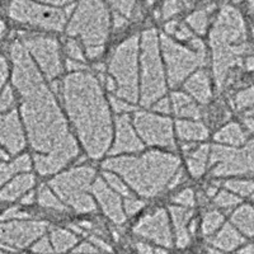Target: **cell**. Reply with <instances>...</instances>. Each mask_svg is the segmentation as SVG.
<instances>
[{
	"label": "cell",
	"instance_id": "12",
	"mask_svg": "<svg viewBox=\"0 0 254 254\" xmlns=\"http://www.w3.org/2000/svg\"><path fill=\"white\" fill-rule=\"evenodd\" d=\"M24 45L40 64L47 78L54 79L60 74L61 63L58 42L55 40L47 37H28L24 40Z\"/></svg>",
	"mask_w": 254,
	"mask_h": 254
},
{
	"label": "cell",
	"instance_id": "23",
	"mask_svg": "<svg viewBox=\"0 0 254 254\" xmlns=\"http://www.w3.org/2000/svg\"><path fill=\"white\" fill-rule=\"evenodd\" d=\"M207 153L208 147L205 145V146H201L196 151H193L188 158V167H190V171L193 177H199L205 172Z\"/></svg>",
	"mask_w": 254,
	"mask_h": 254
},
{
	"label": "cell",
	"instance_id": "29",
	"mask_svg": "<svg viewBox=\"0 0 254 254\" xmlns=\"http://www.w3.org/2000/svg\"><path fill=\"white\" fill-rule=\"evenodd\" d=\"M215 202L217 203L221 207H230V206H234L239 202V198L235 197L234 194H230L228 192H221L219 196L216 197Z\"/></svg>",
	"mask_w": 254,
	"mask_h": 254
},
{
	"label": "cell",
	"instance_id": "35",
	"mask_svg": "<svg viewBox=\"0 0 254 254\" xmlns=\"http://www.w3.org/2000/svg\"><path fill=\"white\" fill-rule=\"evenodd\" d=\"M112 106L113 108H115V111H117V112H125V111H130L131 108H132L131 106H128L126 102H124L120 98H113Z\"/></svg>",
	"mask_w": 254,
	"mask_h": 254
},
{
	"label": "cell",
	"instance_id": "3",
	"mask_svg": "<svg viewBox=\"0 0 254 254\" xmlns=\"http://www.w3.org/2000/svg\"><path fill=\"white\" fill-rule=\"evenodd\" d=\"M179 162L176 156L160 151L147 153L140 158L108 159L103 168L117 172L140 194L155 196L176 173Z\"/></svg>",
	"mask_w": 254,
	"mask_h": 254
},
{
	"label": "cell",
	"instance_id": "33",
	"mask_svg": "<svg viewBox=\"0 0 254 254\" xmlns=\"http://www.w3.org/2000/svg\"><path fill=\"white\" fill-rule=\"evenodd\" d=\"M13 103H14V98H13L12 90L8 88V89L4 90V93L0 97V111L6 110L10 106H13Z\"/></svg>",
	"mask_w": 254,
	"mask_h": 254
},
{
	"label": "cell",
	"instance_id": "38",
	"mask_svg": "<svg viewBox=\"0 0 254 254\" xmlns=\"http://www.w3.org/2000/svg\"><path fill=\"white\" fill-rule=\"evenodd\" d=\"M6 74H8V69H6V63L4 59L0 58V88L3 85L4 80L6 78Z\"/></svg>",
	"mask_w": 254,
	"mask_h": 254
},
{
	"label": "cell",
	"instance_id": "44",
	"mask_svg": "<svg viewBox=\"0 0 254 254\" xmlns=\"http://www.w3.org/2000/svg\"><path fill=\"white\" fill-rule=\"evenodd\" d=\"M215 192H216V188H215V187L208 188V194H210V196H212V194H214Z\"/></svg>",
	"mask_w": 254,
	"mask_h": 254
},
{
	"label": "cell",
	"instance_id": "36",
	"mask_svg": "<svg viewBox=\"0 0 254 254\" xmlns=\"http://www.w3.org/2000/svg\"><path fill=\"white\" fill-rule=\"evenodd\" d=\"M142 206V202H139L136 199H127L126 201V208L130 214H135L136 211L139 210Z\"/></svg>",
	"mask_w": 254,
	"mask_h": 254
},
{
	"label": "cell",
	"instance_id": "15",
	"mask_svg": "<svg viewBox=\"0 0 254 254\" xmlns=\"http://www.w3.org/2000/svg\"><path fill=\"white\" fill-rule=\"evenodd\" d=\"M92 192L99 199V202L103 206L104 211L110 216H112L116 221H122L124 215H122L120 198L116 196L113 190L108 188V186L102 179H95L94 183L92 185Z\"/></svg>",
	"mask_w": 254,
	"mask_h": 254
},
{
	"label": "cell",
	"instance_id": "42",
	"mask_svg": "<svg viewBox=\"0 0 254 254\" xmlns=\"http://www.w3.org/2000/svg\"><path fill=\"white\" fill-rule=\"evenodd\" d=\"M244 124L247 125L249 130H253V116H252V111H249L246 117H244Z\"/></svg>",
	"mask_w": 254,
	"mask_h": 254
},
{
	"label": "cell",
	"instance_id": "32",
	"mask_svg": "<svg viewBox=\"0 0 254 254\" xmlns=\"http://www.w3.org/2000/svg\"><path fill=\"white\" fill-rule=\"evenodd\" d=\"M174 201H176V202L182 203L183 206H192L194 202L193 193H192V190H183V192H181V193L174 198Z\"/></svg>",
	"mask_w": 254,
	"mask_h": 254
},
{
	"label": "cell",
	"instance_id": "24",
	"mask_svg": "<svg viewBox=\"0 0 254 254\" xmlns=\"http://www.w3.org/2000/svg\"><path fill=\"white\" fill-rule=\"evenodd\" d=\"M226 188H229L233 192L248 196L253 192V182L252 181H229L225 183Z\"/></svg>",
	"mask_w": 254,
	"mask_h": 254
},
{
	"label": "cell",
	"instance_id": "30",
	"mask_svg": "<svg viewBox=\"0 0 254 254\" xmlns=\"http://www.w3.org/2000/svg\"><path fill=\"white\" fill-rule=\"evenodd\" d=\"M66 47H67V54H69V56L71 60H76V61L84 60L83 52H81L80 46H79V44H76L75 41L70 40L69 42H67Z\"/></svg>",
	"mask_w": 254,
	"mask_h": 254
},
{
	"label": "cell",
	"instance_id": "14",
	"mask_svg": "<svg viewBox=\"0 0 254 254\" xmlns=\"http://www.w3.org/2000/svg\"><path fill=\"white\" fill-rule=\"evenodd\" d=\"M140 149H142V144L136 137L130 120L126 116H122L117 120V137L111 153L119 154L124 151H137Z\"/></svg>",
	"mask_w": 254,
	"mask_h": 254
},
{
	"label": "cell",
	"instance_id": "22",
	"mask_svg": "<svg viewBox=\"0 0 254 254\" xmlns=\"http://www.w3.org/2000/svg\"><path fill=\"white\" fill-rule=\"evenodd\" d=\"M29 168H31V160H29L28 155L20 156L17 160H14L12 164L0 163V185H3L6 179L9 177H12L13 174L22 171H28Z\"/></svg>",
	"mask_w": 254,
	"mask_h": 254
},
{
	"label": "cell",
	"instance_id": "41",
	"mask_svg": "<svg viewBox=\"0 0 254 254\" xmlns=\"http://www.w3.org/2000/svg\"><path fill=\"white\" fill-rule=\"evenodd\" d=\"M67 67H69L70 70H79V69H83V65H81L79 61L76 60H67Z\"/></svg>",
	"mask_w": 254,
	"mask_h": 254
},
{
	"label": "cell",
	"instance_id": "13",
	"mask_svg": "<svg viewBox=\"0 0 254 254\" xmlns=\"http://www.w3.org/2000/svg\"><path fill=\"white\" fill-rule=\"evenodd\" d=\"M0 142L8 147L10 153L15 154L24 146V139L20 130L18 115L10 112L0 117Z\"/></svg>",
	"mask_w": 254,
	"mask_h": 254
},
{
	"label": "cell",
	"instance_id": "11",
	"mask_svg": "<svg viewBox=\"0 0 254 254\" xmlns=\"http://www.w3.org/2000/svg\"><path fill=\"white\" fill-rule=\"evenodd\" d=\"M135 126L142 139L149 144L160 146L174 145L173 131L169 120L140 112L135 116Z\"/></svg>",
	"mask_w": 254,
	"mask_h": 254
},
{
	"label": "cell",
	"instance_id": "20",
	"mask_svg": "<svg viewBox=\"0 0 254 254\" xmlns=\"http://www.w3.org/2000/svg\"><path fill=\"white\" fill-rule=\"evenodd\" d=\"M172 98H173V107L177 115L183 116V117H193V119H197L199 116L198 108L190 97L183 93H174Z\"/></svg>",
	"mask_w": 254,
	"mask_h": 254
},
{
	"label": "cell",
	"instance_id": "4",
	"mask_svg": "<svg viewBox=\"0 0 254 254\" xmlns=\"http://www.w3.org/2000/svg\"><path fill=\"white\" fill-rule=\"evenodd\" d=\"M214 51L215 78L219 87L225 81L231 66L244 55L247 45L244 44V27L242 20L234 13L222 15L216 28L211 35Z\"/></svg>",
	"mask_w": 254,
	"mask_h": 254
},
{
	"label": "cell",
	"instance_id": "43",
	"mask_svg": "<svg viewBox=\"0 0 254 254\" xmlns=\"http://www.w3.org/2000/svg\"><path fill=\"white\" fill-rule=\"evenodd\" d=\"M32 198H33V193H29L28 196H27L26 198H24L23 201H22V202H23V203H31L32 202Z\"/></svg>",
	"mask_w": 254,
	"mask_h": 254
},
{
	"label": "cell",
	"instance_id": "45",
	"mask_svg": "<svg viewBox=\"0 0 254 254\" xmlns=\"http://www.w3.org/2000/svg\"><path fill=\"white\" fill-rule=\"evenodd\" d=\"M0 159H4V160H5V159H8V155H6L5 153H3V151L0 150Z\"/></svg>",
	"mask_w": 254,
	"mask_h": 254
},
{
	"label": "cell",
	"instance_id": "46",
	"mask_svg": "<svg viewBox=\"0 0 254 254\" xmlns=\"http://www.w3.org/2000/svg\"><path fill=\"white\" fill-rule=\"evenodd\" d=\"M235 1H238V0H235Z\"/></svg>",
	"mask_w": 254,
	"mask_h": 254
},
{
	"label": "cell",
	"instance_id": "8",
	"mask_svg": "<svg viewBox=\"0 0 254 254\" xmlns=\"http://www.w3.org/2000/svg\"><path fill=\"white\" fill-rule=\"evenodd\" d=\"M162 42L172 85L181 83L192 70L205 63V46L199 41H194L192 44V46H194V51L174 44L168 37H163Z\"/></svg>",
	"mask_w": 254,
	"mask_h": 254
},
{
	"label": "cell",
	"instance_id": "39",
	"mask_svg": "<svg viewBox=\"0 0 254 254\" xmlns=\"http://www.w3.org/2000/svg\"><path fill=\"white\" fill-rule=\"evenodd\" d=\"M174 33H176L177 37L181 38V40H187V38L190 37V32L188 31L187 28H185V27L179 29V31H176Z\"/></svg>",
	"mask_w": 254,
	"mask_h": 254
},
{
	"label": "cell",
	"instance_id": "26",
	"mask_svg": "<svg viewBox=\"0 0 254 254\" xmlns=\"http://www.w3.org/2000/svg\"><path fill=\"white\" fill-rule=\"evenodd\" d=\"M235 106L238 110H246V108H252L253 106V89L248 88V89L243 90L239 94L235 97Z\"/></svg>",
	"mask_w": 254,
	"mask_h": 254
},
{
	"label": "cell",
	"instance_id": "17",
	"mask_svg": "<svg viewBox=\"0 0 254 254\" xmlns=\"http://www.w3.org/2000/svg\"><path fill=\"white\" fill-rule=\"evenodd\" d=\"M186 89L202 103H207L211 97L210 81L205 71H199L194 74L186 84Z\"/></svg>",
	"mask_w": 254,
	"mask_h": 254
},
{
	"label": "cell",
	"instance_id": "25",
	"mask_svg": "<svg viewBox=\"0 0 254 254\" xmlns=\"http://www.w3.org/2000/svg\"><path fill=\"white\" fill-rule=\"evenodd\" d=\"M38 199H40V203L42 206H46V207H52L56 208V210H63V205L59 202L55 197L52 196L50 190H47L46 187H42L40 190V194H38Z\"/></svg>",
	"mask_w": 254,
	"mask_h": 254
},
{
	"label": "cell",
	"instance_id": "40",
	"mask_svg": "<svg viewBox=\"0 0 254 254\" xmlns=\"http://www.w3.org/2000/svg\"><path fill=\"white\" fill-rule=\"evenodd\" d=\"M176 12V4H174V0H171L169 3H167V6L164 8V15L168 17V15L173 14Z\"/></svg>",
	"mask_w": 254,
	"mask_h": 254
},
{
	"label": "cell",
	"instance_id": "2",
	"mask_svg": "<svg viewBox=\"0 0 254 254\" xmlns=\"http://www.w3.org/2000/svg\"><path fill=\"white\" fill-rule=\"evenodd\" d=\"M63 98L85 150L99 158L112 137L110 112L99 83L90 74H72L64 80Z\"/></svg>",
	"mask_w": 254,
	"mask_h": 254
},
{
	"label": "cell",
	"instance_id": "9",
	"mask_svg": "<svg viewBox=\"0 0 254 254\" xmlns=\"http://www.w3.org/2000/svg\"><path fill=\"white\" fill-rule=\"evenodd\" d=\"M69 33L80 36L87 47L88 56L97 58L103 51V42L107 36V20L102 13L92 14L90 12H83L70 24Z\"/></svg>",
	"mask_w": 254,
	"mask_h": 254
},
{
	"label": "cell",
	"instance_id": "10",
	"mask_svg": "<svg viewBox=\"0 0 254 254\" xmlns=\"http://www.w3.org/2000/svg\"><path fill=\"white\" fill-rule=\"evenodd\" d=\"M211 163L215 164V168L212 169L214 176L251 173L253 169V144L249 142L240 150L231 147L215 146Z\"/></svg>",
	"mask_w": 254,
	"mask_h": 254
},
{
	"label": "cell",
	"instance_id": "18",
	"mask_svg": "<svg viewBox=\"0 0 254 254\" xmlns=\"http://www.w3.org/2000/svg\"><path fill=\"white\" fill-rule=\"evenodd\" d=\"M35 185V178L31 174H24L18 178H15L3 192L0 193V197L3 199H14L22 193H24L26 190H31Z\"/></svg>",
	"mask_w": 254,
	"mask_h": 254
},
{
	"label": "cell",
	"instance_id": "16",
	"mask_svg": "<svg viewBox=\"0 0 254 254\" xmlns=\"http://www.w3.org/2000/svg\"><path fill=\"white\" fill-rule=\"evenodd\" d=\"M18 18L22 20H27L31 23L45 26L47 28L60 29L63 26V14L49 9H23L18 12Z\"/></svg>",
	"mask_w": 254,
	"mask_h": 254
},
{
	"label": "cell",
	"instance_id": "1",
	"mask_svg": "<svg viewBox=\"0 0 254 254\" xmlns=\"http://www.w3.org/2000/svg\"><path fill=\"white\" fill-rule=\"evenodd\" d=\"M12 56L13 81L23 99L22 112L29 140L36 150L47 154L36 156V167L44 176L55 173L76 156L78 146L26 49L14 45Z\"/></svg>",
	"mask_w": 254,
	"mask_h": 254
},
{
	"label": "cell",
	"instance_id": "37",
	"mask_svg": "<svg viewBox=\"0 0 254 254\" xmlns=\"http://www.w3.org/2000/svg\"><path fill=\"white\" fill-rule=\"evenodd\" d=\"M155 110L159 111V112L163 113H168L171 111V106H169V101L167 98H163L162 101L159 102L158 104L155 106Z\"/></svg>",
	"mask_w": 254,
	"mask_h": 254
},
{
	"label": "cell",
	"instance_id": "6",
	"mask_svg": "<svg viewBox=\"0 0 254 254\" xmlns=\"http://www.w3.org/2000/svg\"><path fill=\"white\" fill-rule=\"evenodd\" d=\"M136 55L137 38L127 40L117 47L111 60L110 72L117 84V95L120 99L135 102L137 98L136 89Z\"/></svg>",
	"mask_w": 254,
	"mask_h": 254
},
{
	"label": "cell",
	"instance_id": "19",
	"mask_svg": "<svg viewBox=\"0 0 254 254\" xmlns=\"http://www.w3.org/2000/svg\"><path fill=\"white\" fill-rule=\"evenodd\" d=\"M177 131L183 140H202L208 135L207 128L203 125L190 121H179Z\"/></svg>",
	"mask_w": 254,
	"mask_h": 254
},
{
	"label": "cell",
	"instance_id": "5",
	"mask_svg": "<svg viewBox=\"0 0 254 254\" xmlns=\"http://www.w3.org/2000/svg\"><path fill=\"white\" fill-rule=\"evenodd\" d=\"M142 98L144 106H150L164 94L162 61L159 58L158 42L154 31L144 33L142 38Z\"/></svg>",
	"mask_w": 254,
	"mask_h": 254
},
{
	"label": "cell",
	"instance_id": "7",
	"mask_svg": "<svg viewBox=\"0 0 254 254\" xmlns=\"http://www.w3.org/2000/svg\"><path fill=\"white\" fill-rule=\"evenodd\" d=\"M93 177V168H75L54 179L51 187L64 201H66L74 208L79 211H90L94 208V203L87 194V190L92 183Z\"/></svg>",
	"mask_w": 254,
	"mask_h": 254
},
{
	"label": "cell",
	"instance_id": "21",
	"mask_svg": "<svg viewBox=\"0 0 254 254\" xmlns=\"http://www.w3.org/2000/svg\"><path fill=\"white\" fill-rule=\"evenodd\" d=\"M216 140L231 145H242L246 141V133L243 132L239 125L230 124L224 127L220 132H217Z\"/></svg>",
	"mask_w": 254,
	"mask_h": 254
},
{
	"label": "cell",
	"instance_id": "27",
	"mask_svg": "<svg viewBox=\"0 0 254 254\" xmlns=\"http://www.w3.org/2000/svg\"><path fill=\"white\" fill-rule=\"evenodd\" d=\"M235 222H238L240 226L246 228L247 230L251 231L252 229V207L246 206V207L240 208L234 216Z\"/></svg>",
	"mask_w": 254,
	"mask_h": 254
},
{
	"label": "cell",
	"instance_id": "31",
	"mask_svg": "<svg viewBox=\"0 0 254 254\" xmlns=\"http://www.w3.org/2000/svg\"><path fill=\"white\" fill-rule=\"evenodd\" d=\"M190 26L193 27L197 32H199V33L205 32L206 19H205V15H203L202 13H199V14H196V15H192V18L190 19Z\"/></svg>",
	"mask_w": 254,
	"mask_h": 254
},
{
	"label": "cell",
	"instance_id": "47",
	"mask_svg": "<svg viewBox=\"0 0 254 254\" xmlns=\"http://www.w3.org/2000/svg\"><path fill=\"white\" fill-rule=\"evenodd\" d=\"M150 1H151V0H150Z\"/></svg>",
	"mask_w": 254,
	"mask_h": 254
},
{
	"label": "cell",
	"instance_id": "34",
	"mask_svg": "<svg viewBox=\"0 0 254 254\" xmlns=\"http://www.w3.org/2000/svg\"><path fill=\"white\" fill-rule=\"evenodd\" d=\"M220 222H221V216H220L217 212H210V214L206 216L205 220V228L207 231H211L212 229L216 228L219 225Z\"/></svg>",
	"mask_w": 254,
	"mask_h": 254
},
{
	"label": "cell",
	"instance_id": "28",
	"mask_svg": "<svg viewBox=\"0 0 254 254\" xmlns=\"http://www.w3.org/2000/svg\"><path fill=\"white\" fill-rule=\"evenodd\" d=\"M103 176H104V178L107 179V182L110 183L111 187H112L113 190H116L117 192H120V193L125 194V196H130V190H127L126 186L124 185L122 179H119L117 177L115 176V174L108 173V172H104Z\"/></svg>",
	"mask_w": 254,
	"mask_h": 254
}]
</instances>
